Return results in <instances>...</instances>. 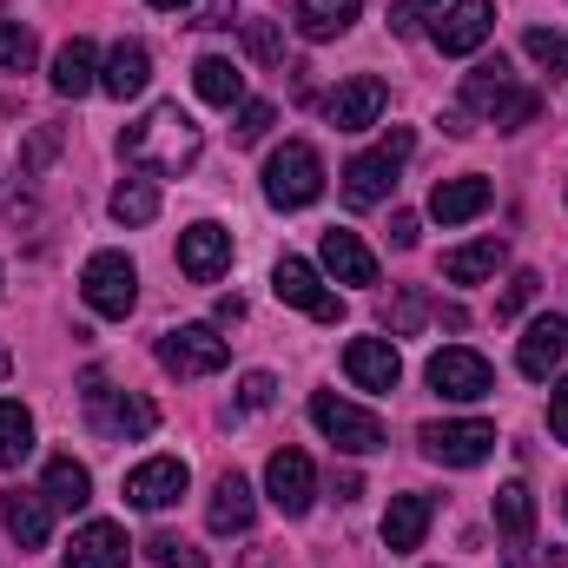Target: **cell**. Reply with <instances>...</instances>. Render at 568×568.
Instances as JSON below:
<instances>
[{"mask_svg": "<svg viewBox=\"0 0 568 568\" xmlns=\"http://www.w3.org/2000/svg\"><path fill=\"white\" fill-rule=\"evenodd\" d=\"M33 456V410L0 397V469H20Z\"/></svg>", "mask_w": 568, "mask_h": 568, "instance_id": "obj_32", "label": "cell"}, {"mask_svg": "<svg viewBox=\"0 0 568 568\" xmlns=\"http://www.w3.org/2000/svg\"><path fill=\"white\" fill-rule=\"evenodd\" d=\"M344 371H351L357 390H397L404 384V357H397L390 337H351L344 344Z\"/></svg>", "mask_w": 568, "mask_h": 568, "instance_id": "obj_15", "label": "cell"}, {"mask_svg": "<svg viewBox=\"0 0 568 568\" xmlns=\"http://www.w3.org/2000/svg\"><path fill=\"white\" fill-rule=\"evenodd\" d=\"M503 258H509V245H503V239H476V245L443 252V278H449V284H483Z\"/></svg>", "mask_w": 568, "mask_h": 568, "instance_id": "obj_28", "label": "cell"}, {"mask_svg": "<svg viewBox=\"0 0 568 568\" xmlns=\"http://www.w3.org/2000/svg\"><path fill=\"white\" fill-rule=\"evenodd\" d=\"M87 424L100 429V436H113V443H126V436H152V424H159V410L145 404V397H133V390H113L106 377H87Z\"/></svg>", "mask_w": 568, "mask_h": 568, "instance_id": "obj_5", "label": "cell"}, {"mask_svg": "<svg viewBox=\"0 0 568 568\" xmlns=\"http://www.w3.org/2000/svg\"><path fill=\"white\" fill-rule=\"evenodd\" d=\"M562 509H568V496H562Z\"/></svg>", "mask_w": 568, "mask_h": 568, "instance_id": "obj_50", "label": "cell"}, {"mask_svg": "<svg viewBox=\"0 0 568 568\" xmlns=\"http://www.w3.org/2000/svg\"><path fill=\"white\" fill-rule=\"evenodd\" d=\"M463 106H469V113H483L489 126L516 133V126H529V120L542 113V93H536V87H516L509 60L496 53V60H483V67L463 80Z\"/></svg>", "mask_w": 568, "mask_h": 568, "instance_id": "obj_2", "label": "cell"}, {"mask_svg": "<svg viewBox=\"0 0 568 568\" xmlns=\"http://www.w3.org/2000/svg\"><path fill=\"white\" fill-rule=\"evenodd\" d=\"M536 272H516V278H509V291H503V297H496V317H523V311H529V304H536Z\"/></svg>", "mask_w": 568, "mask_h": 568, "instance_id": "obj_40", "label": "cell"}, {"mask_svg": "<svg viewBox=\"0 0 568 568\" xmlns=\"http://www.w3.org/2000/svg\"><path fill=\"white\" fill-rule=\"evenodd\" d=\"M429 516H436V503L429 496H390V509H384V549L390 556H410V549H424L429 536Z\"/></svg>", "mask_w": 568, "mask_h": 568, "instance_id": "obj_21", "label": "cell"}, {"mask_svg": "<svg viewBox=\"0 0 568 568\" xmlns=\"http://www.w3.org/2000/svg\"><path fill=\"white\" fill-rule=\"evenodd\" d=\"M0 523H7V536H13L20 549H47V536H53V503H47V489H7V496H0Z\"/></svg>", "mask_w": 568, "mask_h": 568, "instance_id": "obj_17", "label": "cell"}, {"mask_svg": "<svg viewBox=\"0 0 568 568\" xmlns=\"http://www.w3.org/2000/svg\"><path fill=\"white\" fill-rule=\"evenodd\" d=\"M549 429H556V436L568 443V377L556 384V397H549Z\"/></svg>", "mask_w": 568, "mask_h": 568, "instance_id": "obj_45", "label": "cell"}, {"mask_svg": "<svg viewBox=\"0 0 568 568\" xmlns=\"http://www.w3.org/2000/svg\"><path fill=\"white\" fill-rule=\"evenodd\" d=\"M239 568H278V556H272V549H245V562Z\"/></svg>", "mask_w": 568, "mask_h": 568, "instance_id": "obj_47", "label": "cell"}, {"mask_svg": "<svg viewBox=\"0 0 568 568\" xmlns=\"http://www.w3.org/2000/svg\"><path fill=\"white\" fill-rule=\"evenodd\" d=\"M272 397H278V377H272V371H252V377L239 384V410H265Z\"/></svg>", "mask_w": 568, "mask_h": 568, "instance_id": "obj_41", "label": "cell"}, {"mask_svg": "<svg viewBox=\"0 0 568 568\" xmlns=\"http://www.w3.org/2000/svg\"><path fill=\"white\" fill-rule=\"evenodd\" d=\"M311 424L324 429L344 456H377V449H384V424H377L371 410H357V404L331 397V390H317V397H311Z\"/></svg>", "mask_w": 568, "mask_h": 568, "instance_id": "obj_7", "label": "cell"}, {"mask_svg": "<svg viewBox=\"0 0 568 568\" xmlns=\"http://www.w3.org/2000/svg\"><path fill=\"white\" fill-rule=\"evenodd\" d=\"M225 337L212 331V324H179V331H165L159 337V364L172 371V377H219L225 371Z\"/></svg>", "mask_w": 568, "mask_h": 568, "instance_id": "obj_8", "label": "cell"}, {"mask_svg": "<svg viewBox=\"0 0 568 568\" xmlns=\"http://www.w3.org/2000/svg\"><path fill=\"white\" fill-rule=\"evenodd\" d=\"M417 443H424L429 463H443V469H476L496 449V424H483V417H469V424H424Z\"/></svg>", "mask_w": 568, "mask_h": 568, "instance_id": "obj_10", "label": "cell"}, {"mask_svg": "<svg viewBox=\"0 0 568 568\" xmlns=\"http://www.w3.org/2000/svg\"><path fill=\"white\" fill-rule=\"evenodd\" d=\"M185 483H192V469H185L179 456H152V463H140V469L126 476V503L145 509V516H159V509H172V503L185 496Z\"/></svg>", "mask_w": 568, "mask_h": 568, "instance_id": "obj_13", "label": "cell"}, {"mask_svg": "<svg viewBox=\"0 0 568 568\" xmlns=\"http://www.w3.org/2000/svg\"><path fill=\"white\" fill-rule=\"evenodd\" d=\"M265 489H272V503H278L284 516H304L311 496H317V469H311V456H304V449H272V463H265Z\"/></svg>", "mask_w": 568, "mask_h": 568, "instance_id": "obj_16", "label": "cell"}, {"mask_svg": "<svg viewBox=\"0 0 568 568\" xmlns=\"http://www.w3.org/2000/svg\"><path fill=\"white\" fill-rule=\"evenodd\" d=\"M199 27H232V0H212V7H205V20H199Z\"/></svg>", "mask_w": 568, "mask_h": 568, "instance_id": "obj_46", "label": "cell"}, {"mask_svg": "<svg viewBox=\"0 0 568 568\" xmlns=\"http://www.w3.org/2000/svg\"><path fill=\"white\" fill-rule=\"evenodd\" d=\"M496 529L509 536V549H529V529H536V496L523 483H503L496 489Z\"/></svg>", "mask_w": 568, "mask_h": 568, "instance_id": "obj_31", "label": "cell"}, {"mask_svg": "<svg viewBox=\"0 0 568 568\" xmlns=\"http://www.w3.org/2000/svg\"><path fill=\"white\" fill-rule=\"evenodd\" d=\"M523 47H529V60H536L542 73H568V33H549V27H529V33H523Z\"/></svg>", "mask_w": 568, "mask_h": 568, "instance_id": "obj_37", "label": "cell"}, {"mask_svg": "<svg viewBox=\"0 0 568 568\" xmlns=\"http://www.w3.org/2000/svg\"><path fill=\"white\" fill-rule=\"evenodd\" d=\"M424 317H429V297L410 284V291H397L390 297V311H384V324H390V337H410V331H424Z\"/></svg>", "mask_w": 568, "mask_h": 568, "instance_id": "obj_36", "label": "cell"}, {"mask_svg": "<svg viewBox=\"0 0 568 568\" xmlns=\"http://www.w3.org/2000/svg\"><path fill=\"white\" fill-rule=\"evenodd\" d=\"M192 87H199L205 106H239V100H245V73H239L225 53H205V60L192 67Z\"/></svg>", "mask_w": 568, "mask_h": 568, "instance_id": "obj_29", "label": "cell"}, {"mask_svg": "<svg viewBox=\"0 0 568 568\" xmlns=\"http://www.w3.org/2000/svg\"><path fill=\"white\" fill-rule=\"evenodd\" d=\"M145 7H165V13H172V7H185V0H145Z\"/></svg>", "mask_w": 568, "mask_h": 568, "instance_id": "obj_48", "label": "cell"}, {"mask_svg": "<svg viewBox=\"0 0 568 568\" xmlns=\"http://www.w3.org/2000/svg\"><path fill=\"white\" fill-rule=\"evenodd\" d=\"M424 377H429V390H436V397H449V404H476V397H489V390H496L489 357H476V351H463V344L436 351Z\"/></svg>", "mask_w": 568, "mask_h": 568, "instance_id": "obj_9", "label": "cell"}, {"mask_svg": "<svg viewBox=\"0 0 568 568\" xmlns=\"http://www.w3.org/2000/svg\"><path fill=\"white\" fill-rule=\"evenodd\" d=\"M67 568H126V529L120 523H87L67 542Z\"/></svg>", "mask_w": 568, "mask_h": 568, "instance_id": "obj_25", "label": "cell"}, {"mask_svg": "<svg viewBox=\"0 0 568 568\" xmlns=\"http://www.w3.org/2000/svg\"><path fill=\"white\" fill-rule=\"evenodd\" d=\"M384 80L377 73H357V80H344L337 93H331V126L337 133H364V126H377V113H384Z\"/></svg>", "mask_w": 568, "mask_h": 568, "instance_id": "obj_18", "label": "cell"}, {"mask_svg": "<svg viewBox=\"0 0 568 568\" xmlns=\"http://www.w3.org/2000/svg\"><path fill=\"white\" fill-rule=\"evenodd\" d=\"M252 516H258V503H252V483H245L239 469H225V476L212 483L205 529H212V536H245V529H252Z\"/></svg>", "mask_w": 568, "mask_h": 568, "instance_id": "obj_19", "label": "cell"}, {"mask_svg": "<svg viewBox=\"0 0 568 568\" xmlns=\"http://www.w3.org/2000/svg\"><path fill=\"white\" fill-rule=\"evenodd\" d=\"M410 145H417V133H410V126H397L377 152H357V159L344 165V205H351V212L384 205V199H390V185H397V172H404V159H410Z\"/></svg>", "mask_w": 568, "mask_h": 568, "instance_id": "obj_3", "label": "cell"}, {"mask_svg": "<svg viewBox=\"0 0 568 568\" xmlns=\"http://www.w3.org/2000/svg\"><path fill=\"white\" fill-rule=\"evenodd\" d=\"M489 27H496V0H449L436 13V47L449 60H463V53H476L489 40Z\"/></svg>", "mask_w": 568, "mask_h": 568, "instance_id": "obj_12", "label": "cell"}, {"mask_svg": "<svg viewBox=\"0 0 568 568\" xmlns=\"http://www.w3.org/2000/svg\"><path fill=\"white\" fill-rule=\"evenodd\" d=\"M199 126H192V113L179 106V100H165V106H152L140 126H126L120 133V152L145 165V172H159V179H172V172H192L199 165Z\"/></svg>", "mask_w": 568, "mask_h": 568, "instance_id": "obj_1", "label": "cell"}, {"mask_svg": "<svg viewBox=\"0 0 568 568\" xmlns=\"http://www.w3.org/2000/svg\"><path fill=\"white\" fill-rule=\"evenodd\" d=\"M0 377H7V351H0Z\"/></svg>", "mask_w": 568, "mask_h": 568, "instance_id": "obj_49", "label": "cell"}, {"mask_svg": "<svg viewBox=\"0 0 568 568\" xmlns=\"http://www.w3.org/2000/svg\"><path fill=\"white\" fill-rule=\"evenodd\" d=\"M390 245H397V252L417 245V212H397V219H390Z\"/></svg>", "mask_w": 568, "mask_h": 568, "instance_id": "obj_44", "label": "cell"}, {"mask_svg": "<svg viewBox=\"0 0 568 568\" xmlns=\"http://www.w3.org/2000/svg\"><path fill=\"white\" fill-rule=\"evenodd\" d=\"M100 87V53H93V40H67L60 53H53V93L60 100H80V93H93Z\"/></svg>", "mask_w": 568, "mask_h": 568, "instance_id": "obj_26", "label": "cell"}, {"mask_svg": "<svg viewBox=\"0 0 568 568\" xmlns=\"http://www.w3.org/2000/svg\"><path fill=\"white\" fill-rule=\"evenodd\" d=\"M145 562L152 568H205V549H192L185 536L159 529V536H145Z\"/></svg>", "mask_w": 568, "mask_h": 568, "instance_id": "obj_34", "label": "cell"}, {"mask_svg": "<svg viewBox=\"0 0 568 568\" xmlns=\"http://www.w3.org/2000/svg\"><path fill=\"white\" fill-rule=\"evenodd\" d=\"M53 145H60V126H40V133H33V140H27V152H20V172H27V179H33V172H40V165H47V159H53Z\"/></svg>", "mask_w": 568, "mask_h": 568, "instance_id": "obj_42", "label": "cell"}, {"mask_svg": "<svg viewBox=\"0 0 568 568\" xmlns=\"http://www.w3.org/2000/svg\"><path fill=\"white\" fill-rule=\"evenodd\" d=\"M272 120H278V106H272V100H245V106H239L232 140H239V145H258L265 133H272Z\"/></svg>", "mask_w": 568, "mask_h": 568, "instance_id": "obj_39", "label": "cell"}, {"mask_svg": "<svg viewBox=\"0 0 568 568\" xmlns=\"http://www.w3.org/2000/svg\"><path fill=\"white\" fill-rule=\"evenodd\" d=\"M324 272L337 284H377V258H371V245H364L357 232L331 225V232H324Z\"/></svg>", "mask_w": 568, "mask_h": 568, "instance_id": "obj_23", "label": "cell"}, {"mask_svg": "<svg viewBox=\"0 0 568 568\" xmlns=\"http://www.w3.org/2000/svg\"><path fill=\"white\" fill-rule=\"evenodd\" d=\"M145 80H152V53H145L140 40H120V47L106 53V67H100V93H113V100H140Z\"/></svg>", "mask_w": 568, "mask_h": 568, "instance_id": "obj_24", "label": "cell"}, {"mask_svg": "<svg viewBox=\"0 0 568 568\" xmlns=\"http://www.w3.org/2000/svg\"><path fill=\"white\" fill-rule=\"evenodd\" d=\"M47 503H53V509H87V503H93V476H87V463L53 456V463H47Z\"/></svg>", "mask_w": 568, "mask_h": 568, "instance_id": "obj_30", "label": "cell"}, {"mask_svg": "<svg viewBox=\"0 0 568 568\" xmlns=\"http://www.w3.org/2000/svg\"><path fill=\"white\" fill-rule=\"evenodd\" d=\"M489 199H496V185H489V179H476V172H463V179H436V192H429V219L463 225V219L489 212Z\"/></svg>", "mask_w": 568, "mask_h": 568, "instance_id": "obj_20", "label": "cell"}, {"mask_svg": "<svg viewBox=\"0 0 568 568\" xmlns=\"http://www.w3.org/2000/svg\"><path fill=\"white\" fill-rule=\"evenodd\" d=\"M429 7H443V0H397L390 7V33H417L429 20Z\"/></svg>", "mask_w": 568, "mask_h": 568, "instance_id": "obj_43", "label": "cell"}, {"mask_svg": "<svg viewBox=\"0 0 568 568\" xmlns=\"http://www.w3.org/2000/svg\"><path fill=\"white\" fill-rule=\"evenodd\" d=\"M357 13H364V0H297L291 7V20H297L304 40H337V33H351Z\"/></svg>", "mask_w": 568, "mask_h": 568, "instance_id": "obj_27", "label": "cell"}, {"mask_svg": "<svg viewBox=\"0 0 568 568\" xmlns=\"http://www.w3.org/2000/svg\"><path fill=\"white\" fill-rule=\"evenodd\" d=\"M80 291H87V304H93L100 317H126V311L140 304V272H133L126 252H93L87 272H80Z\"/></svg>", "mask_w": 568, "mask_h": 568, "instance_id": "obj_6", "label": "cell"}, {"mask_svg": "<svg viewBox=\"0 0 568 568\" xmlns=\"http://www.w3.org/2000/svg\"><path fill=\"white\" fill-rule=\"evenodd\" d=\"M245 53H252L258 67H278V60H284V33H278V20H245Z\"/></svg>", "mask_w": 568, "mask_h": 568, "instance_id": "obj_38", "label": "cell"}, {"mask_svg": "<svg viewBox=\"0 0 568 568\" xmlns=\"http://www.w3.org/2000/svg\"><path fill=\"white\" fill-rule=\"evenodd\" d=\"M106 212H113L120 225H152V219H159V185H152V179H120L113 199H106Z\"/></svg>", "mask_w": 568, "mask_h": 568, "instance_id": "obj_33", "label": "cell"}, {"mask_svg": "<svg viewBox=\"0 0 568 568\" xmlns=\"http://www.w3.org/2000/svg\"><path fill=\"white\" fill-rule=\"evenodd\" d=\"M33 27H20V20H0V73H27L33 67Z\"/></svg>", "mask_w": 568, "mask_h": 568, "instance_id": "obj_35", "label": "cell"}, {"mask_svg": "<svg viewBox=\"0 0 568 568\" xmlns=\"http://www.w3.org/2000/svg\"><path fill=\"white\" fill-rule=\"evenodd\" d=\"M225 265H232V232H225V225L199 219V225L179 232V272H185L192 284H212Z\"/></svg>", "mask_w": 568, "mask_h": 568, "instance_id": "obj_14", "label": "cell"}, {"mask_svg": "<svg viewBox=\"0 0 568 568\" xmlns=\"http://www.w3.org/2000/svg\"><path fill=\"white\" fill-rule=\"evenodd\" d=\"M562 357H568V324H562V317H536V324L523 331V351H516L523 377H536V384H542Z\"/></svg>", "mask_w": 568, "mask_h": 568, "instance_id": "obj_22", "label": "cell"}, {"mask_svg": "<svg viewBox=\"0 0 568 568\" xmlns=\"http://www.w3.org/2000/svg\"><path fill=\"white\" fill-rule=\"evenodd\" d=\"M272 291H278V304L304 311V317H317V324H337V317H344V297H331V291H324V278H317L304 258H278Z\"/></svg>", "mask_w": 568, "mask_h": 568, "instance_id": "obj_11", "label": "cell"}, {"mask_svg": "<svg viewBox=\"0 0 568 568\" xmlns=\"http://www.w3.org/2000/svg\"><path fill=\"white\" fill-rule=\"evenodd\" d=\"M317 192H324V159H317V145L284 140L278 152L265 159V199H272L278 212H304Z\"/></svg>", "mask_w": 568, "mask_h": 568, "instance_id": "obj_4", "label": "cell"}]
</instances>
